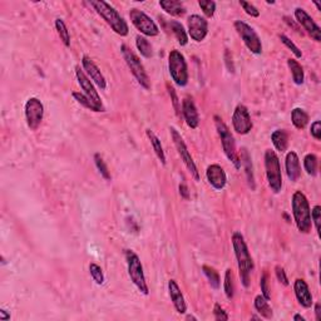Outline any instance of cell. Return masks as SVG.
I'll use <instances>...</instances> for the list:
<instances>
[{"label": "cell", "mask_w": 321, "mask_h": 321, "mask_svg": "<svg viewBox=\"0 0 321 321\" xmlns=\"http://www.w3.org/2000/svg\"><path fill=\"white\" fill-rule=\"evenodd\" d=\"M232 246L235 251L236 260H237L238 274H240L241 282L245 287L250 286V275L255 269V264L250 255L245 238L240 232H235L232 235Z\"/></svg>", "instance_id": "obj_1"}, {"label": "cell", "mask_w": 321, "mask_h": 321, "mask_svg": "<svg viewBox=\"0 0 321 321\" xmlns=\"http://www.w3.org/2000/svg\"><path fill=\"white\" fill-rule=\"evenodd\" d=\"M89 5L93 6L98 15L112 28L115 34L120 35V37H127L128 33H129L127 21L110 4H108L107 1H103V0H91Z\"/></svg>", "instance_id": "obj_2"}, {"label": "cell", "mask_w": 321, "mask_h": 321, "mask_svg": "<svg viewBox=\"0 0 321 321\" xmlns=\"http://www.w3.org/2000/svg\"><path fill=\"white\" fill-rule=\"evenodd\" d=\"M294 219L296 227L301 233H309L311 231L313 221H311V210L308 199L301 191H296L291 200Z\"/></svg>", "instance_id": "obj_3"}, {"label": "cell", "mask_w": 321, "mask_h": 321, "mask_svg": "<svg viewBox=\"0 0 321 321\" xmlns=\"http://www.w3.org/2000/svg\"><path fill=\"white\" fill-rule=\"evenodd\" d=\"M214 125H216L217 133H218L219 138H221L222 149H223L224 154H226V157L233 163L236 170H240L241 161L240 157H238L237 151H236V142L232 133H231L227 125L224 124V122L218 115H214Z\"/></svg>", "instance_id": "obj_4"}, {"label": "cell", "mask_w": 321, "mask_h": 321, "mask_svg": "<svg viewBox=\"0 0 321 321\" xmlns=\"http://www.w3.org/2000/svg\"><path fill=\"white\" fill-rule=\"evenodd\" d=\"M124 255L128 266V276H129L131 281L134 284V286H136L143 295H148L149 289L148 285H147L146 277H144L143 266H142V262L141 260H139L138 255H137L136 252H133L132 250H125Z\"/></svg>", "instance_id": "obj_5"}, {"label": "cell", "mask_w": 321, "mask_h": 321, "mask_svg": "<svg viewBox=\"0 0 321 321\" xmlns=\"http://www.w3.org/2000/svg\"><path fill=\"white\" fill-rule=\"evenodd\" d=\"M265 168H266V177L269 187L274 194H279L282 190V175L280 159L275 151L266 149L265 152Z\"/></svg>", "instance_id": "obj_6"}, {"label": "cell", "mask_w": 321, "mask_h": 321, "mask_svg": "<svg viewBox=\"0 0 321 321\" xmlns=\"http://www.w3.org/2000/svg\"><path fill=\"white\" fill-rule=\"evenodd\" d=\"M168 71L171 78L178 87H186L188 83V68L185 55L177 49L171 50L168 54Z\"/></svg>", "instance_id": "obj_7"}, {"label": "cell", "mask_w": 321, "mask_h": 321, "mask_svg": "<svg viewBox=\"0 0 321 321\" xmlns=\"http://www.w3.org/2000/svg\"><path fill=\"white\" fill-rule=\"evenodd\" d=\"M120 52H122V55L123 58H124L125 63H127L128 68L132 72V74H133L134 78L137 79V82H138L144 89L151 88V82H149L148 74H147L146 69H144L143 64L141 63L139 58L125 44L120 45Z\"/></svg>", "instance_id": "obj_8"}, {"label": "cell", "mask_w": 321, "mask_h": 321, "mask_svg": "<svg viewBox=\"0 0 321 321\" xmlns=\"http://www.w3.org/2000/svg\"><path fill=\"white\" fill-rule=\"evenodd\" d=\"M233 25H235L237 34L240 35V38L242 39V42L245 43L247 49L250 50L251 53H253V54H261L262 43L259 34L255 31V29L242 20H236Z\"/></svg>", "instance_id": "obj_9"}, {"label": "cell", "mask_w": 321, "mask_h": 321, "mask_svg": "<svg viewBox=\"0 0 321 321\" xmlns=\"http://www.w3.org/2000/svg\"><path fill=\"white\" fill-rule=\"evenodd\" d=\"M170 133H171V138H172L173 143H175L176 149H177L178 154H180L181 159H182V162L185 163V166L187 167V170L190 171L192 177L195 178V181L199 182L200 172L199 170H197L196 163H195L194 158H192V156H191L190 151H188L187 146H186L185 141H183V138L181 137L180 132H178L175 127H170Z\"/></svg>", "instance_id": "obj_10"}, {"label": "cell", "mask_w": 321, "mask_h": 321, "mask_svg": "<svg viewBox=\"0 0 321 321\" xmlns=\"http://www.w3.org/2000/svg\"><path fill=\"white\" fill-rule=\"evenodd\" d=\"M129 19H131L132 24L136 26L137 30L141 31V34L146 35V37H157L159 34L157 24L144 11L139 10V9H131Z\"/></svg>", "instance_id": "obj_11"}, {"label": "cell", "mask_w": 321, "mask_h": 321, "mask_svg": "<svg viewBox=\"0 0 321 321\" xmlns=\"http://www.w3.org/2000/svg\"><path fill=\"white\" fill-rule=\"evenodd\" d=\"M24 113H25V120L28 127L31 131H37L40 123H42L43 117H44V106H43L42 101L35 97L29 98L25 103V107H24Z\"/></svg>", "instance_id": "obj_12"}, {"label": "cell", "mask_w": 321, "mask_h": 321, "mask_svg": "<svg viewBox=\"0 0 321 321\" xmlns=\"http://www.w3.org/2000/svg\"><path fill=\"white\" fill-rule=\"evenodd\" d=\"M76 76H77V79H78L79 86H81V88L84 91V96H86V97L98 108L100 112H105L106 110L105 106H103L100 94H98V92L96 91L93 83H92L91 79L88 78L86 72L82 71L81 67H76Z\"/></svg>", "instance_id": "obj_13"}, {"label": "cell", "mask_w": 321, "mask_h": 321, "mask_svg": "<svg viewBox=\"0 0 321 321\" xmlns=\"http://www.w3.org/2000/svg\"><path fill=\"white\" fill-rule=\"evenodd\" d=\"M252 120L246 106L238 105L232 114V127L238 134H247L252 129Z\"/></svg>", "instance_id": "obj_14"}, {"label": "cell", "mask_w": 321, "mask_h": 321, "mask_svg": "<svg viewBox=\"0 0 321 321\" xmlns=\"http://www.w3.org/2000/svg\"><path fill=\"white\" fill-rule=\"evenodd\" d=\"M187 26L188 35L195 42H202L206 38L207 33H209V23H207V20L204 16L197 15V14H194V15H191L188 18Z\"/></svg>", "instance_id": "obj_15"}, {"label": "cell", "mask_w": 321, "mask_h": 321, "mask_svg": "<svg viewBox=\"0 0 321 321\" xmlns=\"http://www.w3.org/2000/svg\"><path fill=\"white\" fill-rule=\"evenodd\" d=\"M295 18L296 21L300 24L301 26L304 28V30H306L309 35L313 38L315 42L320 43L321 42V29L318 24L314 21V19L306 13L304 9L301 8H296L295 9Z\"/></svg>", "instance_id": "obj_16"}, {"label": "cell", "mask_w": 321, "mask_h": 321, "mask_svg": "<svg viewBox=\"0 0 321 321\" xmlns=\"http://www.w3.org/2000/svg\"><path fill=\"white\" fill-rule=\"evenodd\" d=\"M82 66H83V69L86 71V74L88 76V78H91L101 89L107 88V81H106L105 76H103L102 72L97 67V64L91 58L87 57V55H83V58H82Z\"/></svg>", "instance_id": "obj_17"}, {"label": "cell", "mask_w": 321, "mask_h": 321, "mask_svg": "<svg viewBox=\"0 0 321 321\" xmlns=\"http://www.w3.org/2000/svg\"><path fill=\"white\" fill-rule=\"evenodd\" d=\"M206 177L210 185L217 191L223 190L226 183H227V176L224 173L223 168L219 165H216V163L210 165L209 167H207Z\"/></svg>", "instance_id": "obj_18"}, {"label": "cell", "mask_w": 321, "mask_h": 321, "mask_svg": "<svg viewBox=\"0 0 321 321\" xmlns=\"http://www.w3.org/2000/svg\"><path fill=\"white\" fill-rule=\"evenodd\" d=\"M294 291H295V296L298 299L299 304L303 308L309 309L313 306V295L311 291L309 289V285L306 284V281L304 279H296L294 282Z\"/></svg>", "instance_id": "obj_19"}, {"label": "cell", "mask_w": 321, "mask_h": 321, "mask_svg": "<svg viewBox=\"0 0 321 321\" xmlns=\"http://www.w3.org/2000/svg\"><path fill=\"white\" fill-rule=\"evenodd\" d=\"M285 170H286L287 178L291 182H298L301 176V167L300 159H299V156L296 152L290 151L286 154V158H285Z\"/></svg>", "instance_id": "obj_20"}, {"label": "cell", "mask_w": 321, "mask_h": 321, "mask_svg": "<svg viewBox=\"0 0 321 321\" xmlns=\"http://www.w3.org/2000/svg\"><path fill=\"white\" fill-rule=\"evenodd\" d=\"M182 114L185 118L186 123L190 128L196 129L200 124V115L197 112V108L195 106L194 101L190 98H185L182 102Z\"/></svg>", "instance_id": "obj_21"}, {"label": "cell", "mask_w": 321, "mask_h": 321, "mask_svg": "<svg viewBox=\"0 0 321 321\" xmlns=\"http://www.w3.org/2000/svg\"><path fill=\"white\" fill-rule=\"evenodd\" d=\"M168 294H170L171 301L173 303V306L177 310L178 314H185L187 311V305H186L185 298L181 291L180 286L175 280H170L168 281Z\"/></svg>", "instance_id": "obj_22"}, {"label": "cell", "mask_w": 321, "mask_h": 321, "mask_svg": "<svg viewBox=\"0 0 321 321\" xmlns=\"http://www.w3.org/2000/svg\"><path fill=\"white\" fill-rule=\"evenodd\" d=\"M159 6L172 16H183L186 14L185 5L178 0H161Z\"/></svg>", "instance_id": "obj_23"}, {"label": "cell", "mask_w": 321, "mask_h": 321, "mask_svg": "<svg viewBox=\"0 0 321 321\" xmlns=\"http://www.w3.org/2000/svg\"><path fill=\"white\" fill-rule=\"evenodd\" d=\"M168 28L171 29V31L173 33V35L176 37V39H177L178 44L180 45H187L188 43V35L187 33H186L185 30V26L182 25V24L180 23V21L177 20H171L167 23Z\"/></svg>", "instance_id": "obj_24"}, {"label": "cell", "mask_w": 321, "mask_h": 321, "mask_svg": "<svg viewBox=\"0 0 321 321\" xmlns=\"http://www.w3.org/2000/svg\"><path fill=\"white\" fill-rule=\"evenodd\" d=\"M271 141L277 151L285 152L289 146V134L284 129H276V131L272 132Z\"/></svg>", "instance_id": "obj_25"}, {"label": "cell", "mask_w": 321, "mask_h": 321, "mask_svg": "<svg viewBox=\"0 0 321 321\" xmlns=\"http://www.w3.org/2000/svg\"><path fill=\"white\" fill-rule=\"evenodd\" d=\"M146 134H147V137H148L149 141H151V144H152V147H153V151H154V153H156L157 158L159 159V162L165 166L166 165V154H165V151H163L162 143H161L159 138L156 136V133H154L153 131H151V129H147Z\"/></svg>", "instance_id": "obj_26"}, {"label": "cell", "mask_w": 321, "mask_h": 321, "mask_svg": "<svg viewBox=\"0 0 321 321\" xmlns=\"http://www.w3.org/2000/svg\"><path fill=\"white\" fill-rule=\"evenodd\" d=\"M240 161H241V165L245 166V172H246V177H247L248 186L251 187V190H255V177H253V172H252V162H251V157L246 148H242V153H241Z\"/></svg>", "instance_id": "obj_27"}, {"label": "cell", "mask_w": 321, "mask_h": 321, "mask_svg": "<svg viewBox=\"0 0 321 321\" xmlns=\"http://www.w3.org/2000/svg\"><path fill=\"white\" fill-rule=\"evenodd\" d=\"M253 306H255L256 311L265 319H272L274 314H272L271 306L269 305V300L265 299L262 295H257L253 301Z\"/></svg>", "instance_id": "obj_28"}, {"label": "cell", "mask_w": 321, "mask_h": 321, "mask_svg": "<svg viewBox=\"0 0 321 321\" xmlns=\"http://www.w3.org/2000/svg\"><path fill=\"white\" fill-rule=\"evenodd\" d=\"M287 66H289V69L293 74L294 83L301 86L304 83V79H305V74H304V69L300 63L295 59H289L287 60Z\"/></svg>", "instance_id": "obj_29"}, {"label": "cell", "mask_w": 321, "mask_h": 321, "mask_svg": "<svg viewBox=\"0 0 321 321\" xmlns=\"http://www.w3.org/2000/svg\"><path fill=\"white\" fill-rule=\"evenodd\" d=\"M291 122L298 129H304L309 123V114L303 108H295L291 112Z\"/></svg>", "instance_id": "obj_30"}, {"label": "cell", "mask_w": 321, "mask_h": 321, "mask_svg": "<svg viewBox=\"0 0 321 321\" xmlns=\"http://www.w3.org/2000/svg\"><path fill=\"white\" fill-rule=\"evenodd\" d=\"M55 29H57V33L59 35L60 40L63 42V44L66 45L67 48L71 47V35H69L68 28H67L66 23H64L63 19H55Z\"/></svg>", "instance_id": "obj_31"}, {"label": "cell", "mask_w": 321, "mask_h": 321, "mask_svg": "<svg viewBox=\"0 0 321 321\" xmlns=\"http://www.w3.org/2000/svg\"><path fill=\"white\" fill-rule=\"evenodd\" d=\"M223 290L226 298H227L228 300H232L233 295H235V285H233V274L231 269H227L226 272H224Z\"/></svg>", "instance_id": "obj_32"}, {"label": "cell", "mask_w": 321, "mask_h": 321, "mask_svg": "<svg viewBox=\"0 0 321 321\" xmlns=\"http://www.w3.org/2000/svg\"><path fill=\"white\" fill-rule=\"evenodd\" d=\"M136 45L137 49L139 50V53H141L144 58H151L152 55H153L151 43H149L146 38L142 37V35H137L136 37Z\"/></svg>", "instance_id": "obj_33"}, {"label": "cell", "mask_w": 321, "mask_h": 321, "mask_svg": "<svg viewBox=\"0 0 321 321\" xmlns=\"http://www.w3.org/2000/svg\"><path fill=\"white\" fill-rule=\"evenodd\" d=\"M304 168L308 175L315 176L318 173V157L314 153L306 154L304 158Z\"/></svg>", "instance_id": "obj_34"}, {"label": "cell", "mask_w": 321, "mask_h": 321, "mask_svg": "<svg viewBox=\"0 0 321 321\" xmlns=\"http://www.w3.org/2000/svg\"><path fill=\"white\" fill-rule=\"evenodd\" d=\"M202 271H204V274L206 275V277L209 279L211 286L214 287V290H217V289L219 287V284H221L218 272H217L214 267H210L207 266V265H204V266H202Z\"/></svg>", "instance_id": "obj_35"}, {"label": "cell", "mask_w": 321, "mask_h": 321, "mask_svg": "<svg viewBox=\"0 0 321 321\" xmlns=\"http://www.w3.org/2000/svg\"><path fill=\"white\" fill-rule=\"evenodd\" d=\"M94 163H96V166H97L98 171H100V173H101V176H102V177L105 178V180L110 181V178H112V177H110V173H109V171H108L107 165H106V162L103 161V157L101 156L100 153L94 154Z\"/></svg>", "instance_id": "obj_36"}, {"label": "cell", "mask_w": 321, "mask_h": 321, "mask_svg": "<svg viewBox=\"0 0 321 321\" xmlns=\"http://www.w3.org/2000/svg\"><path fill=\"white\" fill-rule=\"evenodd\" d=\"M72 96H73L74 100L77 101V103H79L81 106H83V107L87 108V109H91V110H93V112H100V110H98V108L96 107V106H94L93 103H92L83 93H79V92H73V94H72Z\"/></svg>", "instance_id": "obj_37"}, {"label": "cell", "mask_w": 321, "mask_h": 321, "mask_svg": "<svg viewBox=\"0 0 321 321\" xmlns=\"http://www.w3.org/2000/svg\"><path fill=\"white\" fill-rule=\"evenodd\" d=\"M199 5L207 18H212L214 15V11H216V3L214 1H212V0H200Z\"/></svg>", "instance_id": "obj_38"}, {"label": "cell", "mask_w": 321, "mask_h": 321, "mask_svg": "<svg viewBox=\"0 0 321 321\" xmlns=\"http://www.w3.org/2000/svg\"><path fill=\"white\" fill-rule=\"evenodd\" d=\"M89 272H91L94 281L97 282L98 285H103V282H105V275H103L101 266H98L96 264H91L89 265Z\"/></svg>", "instance_id": "obj_39"}, {"label": "cell", "mask_w": 321, "mask_h": 321, "mask_svg": "<svg viewBox=\"0 0 321 321\" xmlns=\"http://www.w3.org/2000/svg\"><path fill=\"white\" fill-rule=\"evenodd\" d=\"M311 221L314 222L316 228V232L320 236V222H321V207L316 205L313 210H311Z\"/></svg>", "instance_id": "obj_40"}, {"label": "cell", "mask_w": 321, "mask_h": 321, "mask_svg": "<svg viewBox=\"0 0 321 321\" xmlns=\"http://www.w3.org/2000/svg\"><path fill=\"white\" fill-rule=\"evenodd\" d=\"M280 40H281V42L284 43V44L286 45V47L289 48V49H290L291 52L294 53V54H295L296 58H301V57H303V53H301V50L299 49V48L296 47V45L294 44V43L291 42V40L289 39V38H287L286 35H284V34L280 35Z\"/></svg>", "instance_id": "obj_41"}, {"label": "cell", "mask_w": 321, "mask_h": 321, "mask_svg": "<svg viewBox=\"0 0 321 321\" xmlns=\"http://www.w3.org/2000/svg\"><path fill=\"white\" fill-rule=\"evenodd\" d=\"M240 5L242 6V9L247 15L252 16V18H259L260 16V10L255 5H252V4L246 3V1H240Z\"/></svg>", "instance_id": "obj_42"}, {"label": "cell", "mask_w": 321, "mask_h": 321, "mask_svg": "<svg viewBox=\"0 0 321 321\" xmlns=\"http://www.w3.org/2000/svg\"><path fill=\"white\" fill-rule=\"evenodd\" d=\"M260 286H261V291H262V296L267 300H270L271 298V294H270V287H269V280H267V274L264 272L261 276V280H260Z\"/></svg>", "instance_id": "obj_43"}, {"label": "cell", "mask_w": 321, "mask_h": 321, "mask_svg": "<svg viewBox=\"0 0 321 321\" xmlns=\"http://www.w3.org/2000/svg\"><path fill=\"white\" fill-rule=\"evenodd\" d=\"M275 275H276L277 280H279V281L281 282L284 286H289V279H287L286 272H285L284 267L280 266V265H277V266L275 267Z\"/></svg>", "instance_id": "obj_44"}, {"label": "cell", "mask_w": 321, "mask_h": 321, "mask_svg": "<svg viewBox=\"0 0 321 321\" xmlns=\"http://www.w3.org/2000/svg\"><path fill=\"white\" fill-rule=\"evenodd\" d=\"M214 319H216L217 321L228 320L227 313H226V311H224L223 309L221 308V305H219V304H214Z\"/></svg>", "instance_id": "obj_45"}, {"label": "cell", "mask_w": 321, "mask_h": 321, "mask_svg": "<svg viewBox=\"0 0 321 321\" xmlns=\"http://www.w3.org/2000/svg\"><path fill=\"white\" fill-rule=\"evenodd\" d=\"M310 133L316 141H320L321 139V122L320 120H315V122L311 124L310 128Z\"/></svg>", "instance_id": "obj_46"}, {"label": "cell", "mask_w": 321, "mask_h": 321, "mask_svg": "<svg viewBox=\"0 0 321 321\" xmlns=\"http://www.w3.org/2000/svg\"><path fill=\"white\" fill-rule=\"evenodd\" d=\"M167 89H168V93H170L171 98H172V103H173V107H175L176 112H177V114H180V102H178V97L177 94H176L175 89L172 88V87L167 86Z\"/></svg>", "instance_id": "obj_47"}, {"label": "cell", "mask_w": 321, "mask_h": 321, "mask_svg": "<svg viewBox=\"0 0 321 321\" xmlns=\"http://www.w3.org/2000/svg\"><path fill=\"white\" fill-rule=\"evenodd\" d=\"M178 190H180V195L182 199L185 200H188L190 199V192H188V187L185 185V183H181L180 187H178Z\"/></svg>", "instance_id": "obj_48"}, {"label": "cell", "mask_w": 321, "mask_h": 321, "mask_svg": "<svg viewBox=\"0 0 321 321\" xmlns=\"http://www.w3.org/2000/svg\"><path fill=\"white\" fill-rule=\"evenodd\" d=\"M0 320L1 321L10 320V314H8V311H6L5 309H1V310H0Z\"/></svg>", "instance_id": "obj_49"}, {"label": "cell", "mask_w": 321, "mask_h": 321, "mask_svg": "<svg viewBox=\"0 0 321 321\" xmlns=\"http://www.w3.org/2000/svg\"><path fill=\"white\" fill-rule=\"evenodd\" d=\"M315 316H316V320L318 321L321 320V305L319 303L315 304Z\"/></svg>", "instance_id": "obj_50"}, {"label": "cell", "mask_w": 321, "mask_h": 321, "mask_svg": "<svg viewBox=\"0 0 321 321\" xmlns=\"http://www.w3.org/2000/svg\"><path fill=\"white\" fill-rule=\"evenodd\" d=\"M294 320L295 321H306L305 318H304V316H301L300 314H296V315H294Z\"/></svg>", "instance_id": "obj_51"}, {"label": "cell", "mask_w": 321, "mask_h": 321, "mask_svg": "<svg viewBox=\"0 0 321 321\" xmlns=\"http://www.w3.org/2000/svg\"><path fill=\"white\" fill-rule=\"evenodd\" d=\"M186 319H187V320H195V321H196V320H197V318H195V316H192V315H188V316H186Z\"/></svg>", "instance_id": "obj_52"}, {"label": "cell", "mask_w": 321, "mask_h": 321, "mask_svg": "<svg viewBox=\"0 0 321 321\" xmlns=\"http://www.w3.org/2000/svg\"><path fill=\"white\" fill-rule=\"evenodd\" d=\"M314 4H315V5H316V8H318V10H321V5L318 3V1H315V3H314Z\"/></svg>", "instance_id": "obj_53"}]
</instances>
